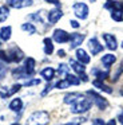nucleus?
Here are the masks:
<instances>
[{"instance_id": "f257e3e1", "label": "nucleus", "mask_w": 123, "mask_h": 125, "mask_svg": "<svg viewBox=\"0 0 123 125\" xmlns=\"http://www.w3.org/2000/svg\"><path fill=\"white\" fill-rule=\"evenodd\" d=\"M50 122V116L47 112H34L31 116L27 118L26 125H47Z\"/></svg>"}, {"instance_id": "f03ea898", "label": "nucleus", "mask_w": 123, "mask_h": 125, "mask_svg": "<svg viewBox=\"0 0 123 125\" xmlns=\"http://www.w3.org/2000/svg\"><path fill=\"white\" fill-rule=\"evenodd\" d=\"M91 106H92V101L90 98L84 97L82 100H79L78 102H75L74 105H71V113H75V114L86 113L91 109Z\"/></svg>"}, {"instance_id": "7ed1b4c3", "label": "nucleus", "mask_w": 123, "mask_h": 125, "mask_svg": "<svg viewBox=\"0 0 123 125\" xmlns=\"http://www.w3.org/2000/svg\"><path fill=\"white\" fill-rule=\"evenodd\" d=\"M87 97L90 98V100H92L94 104H95L100 110H104V109L108 106V101H107L104 97H102L99 93L94 92V90H88V92H87Z\"/></svg>"}, {"instance_id": "20e7f679", "label": "nucleus", "mask_w": 123, "mask_h": 125, "mask_svg": "<svg viewBox=\"0 0 123 125\" xmlns=\"http://www.w3.org/2000/svg\"><path fill=\"white\" fill-rule=\"evenodd\" d=\"M70 65H71L72 69H74V71H76V74L79 75L80 81H83V82L88 81V77H87V74H86V67H84L83 63L78 62V61H75V59H71L70 61Z\"/></svg>"}, {"instance_id": "39448f33", "label": "nucleus", "mask_w": 123, "mask_h": 125, "mask_svg": "<svg viewBox=\"0 0 123 125\" xmlns=\"http://www.w3.org/2000/svg\"><path fill=\"white\" fill-rule=\"evenodd\" d=\"M74 12H75V16L79 18V19H87L88 16V6L86 3H75L74 4Z\"/></svg>"}, {"instance_id": "423d86ee", "label": "nucleus", "mask_w": 123, "mask_h": 125, "mask_svg": "<svg viewBox=\"0 0 123 125\" xmlns=\"http://www.w3.org/2000/svg\"><path fill=\"white\" fill-rule=\"evenodd\" d=\"M8 58H9V62H16L19 63L21 59L24 58V54L19 47H11V49L7 50Z\"/></svg>"}, {"instance_id": "0eeeda50", "label": "nucleus", "mask_w": 123, "mask_h": 125, "mask_svg": "<svg viewBox=\"0 0 123 125\" xmlns=\"http://www.w3.org/2000/svg\"><path fill=\"white\" fill-rule=\"evenodd\" d=\"M52 39L58 43H66V42H70V34L62 28H56L52 34Z\"/></svg>"}, {"instance_id": "6e6552de", "label": "nucleus", "mask_w": 123, "mask_h": 125, "mask_svg": "<svg viewBox=\"0 0 123 125\" xmlns=\"http://www.w3.org/2000/svg\"><path fill=\"white\" fill-rule=\"evenodd\" d=\"M88 49H90V51L92 55H98L99 52L103 51L104 47L102 46V43L96 38H91L90 41H88Z\"/></svg>"}, {"instance_id": "1a4fd4ad", "label": "nucleus", "mask_w": 123, "mask_h": 125, "mask_svg": "<svg viewBox=\"0 0 123 125\" xmlns=\"http://www.w3.org/2000/svg\"><path fill=\"white\" fill-rule=\"evenodd\" d=\"M62 16H63V11H62L59 7H56V8L51 10V11L48 12L47 19H48V22H50L51 24H55V23H58L59 20L62 19Z\"/></svg>"}, {"instance_id": "9d476101", "label": "nucleus", "mask_w": 123, "mask_h": 125, "mask_svg": "<svg viewBox=\"0 0 123 125\" xmlns=\"http://www.w3.org/2000/svg\"><path fill=\"white\" fill-rule=\"evenodd\" d=\"M7 4L12 8H26L34 4V0H7Z\"/></svg>"}, {"instance_id": "9b49d317", "label": "nucleus", "mask_w": 123, "mask_h": 125, "mask_svg": "<svg viewBox=\"0 0 123 125\" xmlns=\"http://www.w3.org/2000/svg\"><path fill=\"white\" fill-rule=\"evenodd\" d=\"M86 95L82 94V93H68V94L64 95L63 98V102L67 104V105H74L75 102H78L79 100H82V98H84Z\"/></svg>"}, {"instance_id": "f8f14e48", "label": "nucleus", "mask_w": 123, "mask_h": 125, "mask_svg": "<svg viewBox=\"0 0 123 125\" xmlns=\"http://www.w3.org/2000/svg\"><path fill=\"white\" fill-rule=\"evenodd\" d=\"M103 39L106 42V46L108 50L114 51V50L118 49V42H116V38H115L112 34H103Z\"/></svg>"}, {"instance_id": "ddd939ff", "label": "nucleus", "mask_w": 123, "mask_h": 125, "mask_svg": "<svg viewBox=\"0 0 123 125\" xmlns=\"http://www.w3.org/2000/svg\"><path fill=\"white\" fill-rule=\"evenodd\" d=\"M83 41H84V35H82V34H72V35H70V46H71V49L79 47L83 43Z\"/></svg>"}, {"instance_id": "4468645a", "label": "nucleus", "mask_w": 123, "mask_h": 125, "mask_svg": "<svg viewBox=\"0 0 123 125\" xmlns=\"http://www.w3.org/2000/svg\"><path fill=\"white\" fill-rule=\"evenodd\" d=\"M75 54H76V59H78V62L83 63V65H87V63H90L91 58H90V55L87 54V51H86V50H83V49H78Z\"/></svg>"}, {"instance_id": "2eb2a0df", "label": "nucleus", "mask_w": 123, "mask_h": 125, "mask_svg": "<svg viewBox=\"0 0 123 125\" xmlns=\"http://www.w3.org/2000/svg\"><path fill=\"white\" fill-rule=\"evenodd\" d=\"M35 65H36V62H35L34 58H26V61H24V69H26L27 74L29 77L35 73Z\"/></svg>"}, {"instance_id": "dca6fc26", "label": "nucleus", "mask_w": 123, "mask_h": 125, "mask_svg": "<svg viewBox=\"0 0 123 125\" xmlns=\"http://www.w3.org/2000/svg\"><path fill=\"white\" fill-rule=\"evenodd\" d=\"M55 74H56V71L53 70L52 67H44L42 71H40V75H42L43 79H45L47 82L52 81L53 77H55Z\"/></svg>"}, {"instance_id": "f3484780", "label": "nucleus", "mask_w": 123, "mask_h": 125, "mask_svg": "<svg viewBox=\"0 0 123 125\" xmlns=\"http://www.w3.org/2000/svg\"><path fill=\"white\" fill-rule=\"evenodd\" d=\"M102 65L104 66V67H111L112 65L115 63V61H116V57H115L114 54H106V55H103L102 57Z\"/></svg>"}, {"instance_id": "a211bd4d", "label": "nucleus", "mask_w": 123, "mask_h": 125, "mask_svg": "<svg viewBox=\"0 0 123 125\" xmlns=\"http://www.w3.org/2000/svg\"><path fill=\"white\" fill-rule=\"evenodd\" d=\"M92 85L96 87V89H100L102 92H104V93H108V94H111V93H112V87H111V86H107L106 83H103V81L94 79V81H92Z\"/></svg>"}, {"instance_id": "6ab92c4d", "label": "nucleus", "mask_w": 123, "mask_h": 125, "mask_svg": "<svg viewBox=\"0 0 123 125\" xmlns=\"http://www.w3.org/2000/svg\"><path fill=\"white\" fill-rule=\"evenodd\" d=\"M11 35H12V27H9V26H4V27L0 28V39L4 42L9 41Z\"/></svg>"}, {"instance_id": "aec40b11", "label": "nucleus", "mask_w": 123, "mask_h": 125, "mask_svg": "<svg viewBox=\"0 0 123 125\" xmlns=\"http://www.w3.org/2000/svg\"><path fill=\"white\" fill-rule=\"evenodd\" d=\"M8 108L12 112H20L21 109H23V101H21V98H13L9 102Z\"/></svg>"}, {"instance_id": "412c9836", "label": "nucleus", "mask_w": 123, "mask_h": 125, "mask_svg": "<svg viewBox=\"0 0 123 125\" xmlns=\"http://www.w3.org/2000/svg\"><path fill=\"white\" fill-rule=\"evenodd\" d=\"M12 75L15 77L16 79H21V78H27V77H29L28 74H27L24 66H21V67H16L15 70L12 71Z\"/></svg>"}, {"instance_id": "4be33fe9", "label": "nucleus", "mask_w": 123, "mask_h": 125, "mask_svg": "<svg viewBox=\"0 0 123 125\" xmlns=\"http://www.w3.org/2000/svg\"><path fill=\"white\" fill-rule=\"evenodd\" d=\"M111 18L115 22H122L123 20V8H112L111 10Z\"/></svg>"}, {"instance_id": "5701e85b", "label": "nucleus", "mask_w": 123, "mask_h": 125, "mask_svg": "<svg viewBox=\"0 0 123 125\" xmlns=\"http://www.w3.org/2000/svg\"><path fill=\"white\" fill-rule=\"evenodd\" d=\"M43 43H44V52L47 55H51L53 52V43H52V39L51 38H45L44 41H43Z\"/></svg>"}, {"instance_id": "b1692460", "label": "nucleus", "mask_w": 123, "mask_h": 125, "mask_svg": "<svg viewBox=\"0 0 123 125\" xmlns=\"http://www.w3.org/2000/svg\"><path fill=\"white\" fill-rule=\"evenodd\" d=\"M66 81L68 82L70 85H75V86H78V85H80V78L76 75H74V74H67L66 75Z\"/></svg>"}, {"instance_id": "393cba45", "label": "nucleus", "mask_w": 123, "mask_h": 125, "mask_svg": "<svg viewBox=\"0 0 123 125\" xmlns=\"http://www.w3.org/2000/svg\"><path fill=\"white\" fill-rule=\"evenodd\" d=\"M92 74L96 77V79H99V81H104L106 78H108V71H100V70H98V69H94Z\"/></svg>"}, {"instance_id": "a878e982", "label": "nucleus", "mask_w": 123, "mask_h": 125, "mask_svg": "<svg viewBox=\"0 0 123 125\" xmlns=\"http://www.w3.org/2000/svg\"><path fill=\"white\" fill-rule=\"evenodd\" d=\"M8 15H9V10H8V7H5V6L0 7V23L5 22V20L8 19Z\"/></svg>"}, {"instance_id": "bb28decb", "label": "nucleus", "mask_w": 123, "mask_h": 125, "mask_svg": "<svg viewBox=\"0 0 123 125\" xmlns=\"http://www.w3.org/2000/svg\"><path fill=\"white\" fill-rule=\"evenodd\" d=\"M21 30L26 31V32H28V34H35L36 32V27H35L32 23H24V24H21Z\"/></svg>"}, {"instance_id": "cd10ccee", "label": "nucleus", "mask_w": 123, "mask_h": 125, "mask_svg": "<svg viewBox=\"0 0 123 125\" xmlns=\"http://www.w3.org/2000/svg\"><path fill=\"white\" fill-rule=\"evenodd\" d=\"M68 71H70L68 65H66V63H60V65H59V67H58V74H60V75H67V74H70Z\"/></svg>"}, {"instance_id": "c85d7f7f", "label": "nucleus", "mask_w": 123, "mask_h": 125, "mask_svg": "<svg viewBox=\"0 0 123 125\" xmlns=\"http://www.w3.org/2000/svg\"><path fill=\"white\" fill-rule=\"evenodd\" d=\"M71 85L68 83V82L66 81V79H60V81H58L55 85H53V87H56V89H60V90H63V89H67V87H70Z\"/></svg>"}, {"instance_id": "c756f323", "label": "nucleus", "mask_w": 123, "mask_h": 125, "mask_svg": "<svg viewBox=\"0 0 123 125\" xmlns=\"http://www.w3.org/2000/svg\"><path fill=\"white\" fill-rule=\"evenodd\" d=\"M42 14L43 11H39L36 14H31L29 15V19L34 20V22H39V23H43V18H42Z\"/></svg>"}, {"instance_id": "7c9ffc66", "label": "nucleus", "mask_w": 123, "mask_h": 125, "mask_svg": "<svg viewBox=\"0 0 123 125\" xmlns=\"http://www.w3.org/2000/svg\"><path fill=\"white\" fill-rule=\"evenodd\" d=\"M40 83V79L39 78H34V79H29V81L24 82L23 86H36V85Z\"/></svg>"}, {"instance_id": "2f4dec72", "label": "nucleus", "mask_w": 123, "mask_h": 125, "mask_svg": "<svg viewBox=\"0 0 123 125\" xmlns=\"http://www.w3.org/2000/svg\"><path fill=\"white\" fill-rule=\"evenodd\" d=\"M21 86H23V85H20V83H15V85H12V86L9 87V95H12V94H15V93H18L19 90L21 89Z\"/></svg>"}, {"instance_id": "473e14b6", "label": "nucleus", "mask_w": 123, "mask_h": 125, "mask_svg": "<svg viewBox=\"0 0 123 125\" xmlns=\"http://www.w3.org/2000/svg\"><path fill=\"white\" fill-rule=\"evenodd\" d=\"M0 61H3V62H5V63H11L9 58H8V54H7L5 50H0Z\"/></svg>"}, {"instance_id": "72a5a7b5", "label": "nucleus", "mask_w": 123, "mask_h": 125, "mask_svg": "<svg viewBox=\"0 0 123 125\" xmlns=\"http://www.w3.org/2000/svg\"><path fill=\"white\" fill-rule=\"evenodd\" d=\"M0 97L1 98L9 97V87H0Z\"/></svg>"}, {"instance_id": "f704fd0d", "label": "nucleus", "mask_w": 123, "mask_h": 125, "mask_svg": "<svg viewBox=\"0 0 123 125\" xmlns=\"http://www.w3.org/2000/svg\"><path fill=\"white\" fill-rule=\"evenodd\" d=\"M5 73H7V69H5V66L0 62V79L5 77Z\"/></svg>"}, {"instance_id": "c9c22d12", "label": "nucleus", "mask_w": 123, "mask_h": 125, "mask_svg": "<svg viewBox=\"0 0 123 125\" xmlns=\"http://www.w3.org/2000/svg\"><path fill=\"white\" fill-rule=\"evenodd\" d=\"M122 73H123V61H122V63H120L119 69H118V70H116V74H115V75H114V81H116V79H118V77H119V75H120V74H122Z\"/></svg>"}, {"instance_id": "e433bc0d", "label": "nucleus", "mask_w": 123, "mask_h": 125, "mask_svg": "<svg viewBox=\"0 0 123 125\" xmlns=\"http://www.w3.org/2000/svg\"><path fill=\"white\" fill-rule=\"evenodd\" d=\"M51 89H52V85H51V83H48V85H47V86H45V87H44V89H43V92H42V97H44V95H45V94H47V93H48V92H50V90H51Z\"/></svg>"}, {"instance_id": "4c0bfd02", "label": "nucleus", "mask_w": 123, "mask_h": 125, "mask_svg": "<svg viewBox=\"0 0 123 125\" xmlns=\"http://www.w3.org/2000/svg\"><path fill=\"white\" fill-rule=\"evenodd\" d=\"M91 125H106V122H104L102 118H95V120L92 121V124H91Z\"/></svg>"}, {"instance_id": "58836bf2", "label": "nucleus", "mask_w": 123, "mask_h": 125, "mask_svg": "<svg viewBox=\"0 0 123 125\" xmlns=\"http://www.w3.org/2000/svg\"><path fill=\"white\" fill-rule=\"evenodd\" d=\"M70 24H71L74 28H79V27H80L79 22H76V20H71V22H70Z\"/></svg>"}, {"instance_id": "ea45409f", "label": "nucleus", "mask_w": 123, "mask_h": 125, "mask_svg": "<svg viewBox=\"0 0 123 125\" xmlns=\"http://www.w3.org/2000/svg\"><path fill=\"white\" fill-rule=\"evenodd\" d=\"M44 1H47V3H50V4H55V6L60 7V4H59V0H44Z\"/></svg>"}, {"instance_id": "a19ab883", "label": "nucleus", "mask_w": 123, "mask_h": 125, "mask_svg": "<svg viewBox=\"0 0 123 125\" xmlns=\"http://www.w3.org/2000/svg\"><path fill=\"white\" fill-rule=\"evenodd\" d=\"M118 121L120 122V125H123V112H120V113L118 114Z\"/></svg>"}, {"instance_id": "79ce46f5", "label": "nucleus", "mask_w": 123, "mask_h": 125, "mask_svg": "<svg viewBox=\"0 0 123 125\" xmlns=\"http://www.w3.org/2000/svg\"><path fill=\"white\" fill-rule=\"evenodd\" d=\"M106 125H116V120H114V118H111V120H110V121L108 122H107V124Z\"/></svg>"}, {"instance_id": "37998d69", "label": "nucleus", "mask_w": 123, "mask_h": 125, "mask_svg": "<svg viewBox=\"0 0 123 125\" xmlns=\"http://www.w3.org/2000/svg\"><path fill=\"white\" fill-rule=\"evenodd\" d=\"M58 55H59V57H64V55H66V51H64V50H59Z\"/></svg>"}, {"instance_id": "c03bdc74", "label": "nucleus", "mask_w": 123, "mask_h": 125, "mask_svg": "<svg viewBox=\"0 0 123 125\" xmlns=\"http://www.w3.org/2000/svg\"><path fill=\"white\" fill-rule=\"evenodd\" d=\"M64 125H79V124H76V122H68V124H64Z\"/></svg>"}, {"instance_id": "a18cd8bd", "label": "nucleus", "mask_w": 123, "mask_h": 125, "mask_svg": "<svg viewBox=\"0 0 123 125\" xmlns=\"http://www.w3.org/2000/svg\"><path fill=\"white\" fill-rule=\"evenodd\" d=\"M12 125H21V124H19V122H13Z\"/></svg>"}, {"instance_id": "49530a36", "label": "nucleus", "mask_w": 123, "mask_h": 125, "mask_svg": "<svg viewBox=\"0 0 123 125\" xmlns=\"http://www.w3.org/2000/svg\"><path fill=\"white\" fill-rule=\"evenodd\" d=\"M122 49H123V42H122Z\"/></svg>"}, {"instance_id": "de8ad7c7", "label": "nucleus", "mask_w": 123, "mask_h": 125, "mask_svg": "<svg viewBox=\"0 0 123 125\" xmlns=\"http://www.w3.org/2000/svg\"><path fill=\"white\" fill-rule=\"evenodd\" d=\"M0 44H1V39H0Z\"/></svg>"}]
</instances>
